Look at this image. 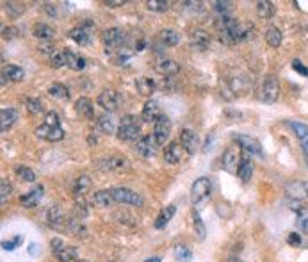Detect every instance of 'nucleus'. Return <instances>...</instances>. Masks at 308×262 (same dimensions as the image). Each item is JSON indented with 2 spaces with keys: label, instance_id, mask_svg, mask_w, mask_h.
I'll return each instance as SVG.
<instances>
[{
  "label": "nucleus",
  "instance_id": "c9c22d12",
  "mask_svg": "<svg viewBox=\"0 0 308 262\" xmlns=\"http://www.w3.org/2000/svg\"><path fill=\"white\" fill-rule=\"evenodd\" d=\"M266 41L269 46L273 48H278L282 45V31H280L278 27H269L266 31Z\"/></svg>",
  "mask_w": 308,
  "mask_h": 262
},
{
  "label": "nucleus",
  "instance_id": "cd10ccee",
  "mask_svg": "<svg viewBox=\"0 0 308 262\" xmlns=\"http://www.w3.org/2000/svg\"><path fill=\"white\" fill-rule=\"evenodd\" d=\"M75 111H77V114H80V116H84V118H87V120H91L94 116L93 102H91L89 98H86V96H80V98L77 100Z\"/></svg>",
  "mask_w": 308,
  "mask_h": 262
},
{
  "label": "nucleus",
  "instance_id": "f03ea898",
  "mask_svg": "<svg viewBox=\"0 0 308 262\" xmlns=\"http://www.w3.org/2000/svg\"><path fill=\"white\" fill-rule=\"evenodd\" d=\"M139 134H141V127L134 116L127 114V116L121 118V125L118 127V132H116L118 139L120 141H137L141 137Z\"/></svg>",
  "mask_w": 308,
  "mask_h": 262
},
{
  "label": "nucleus",
  "instance_id": "b1692460",
  "mask_svg": "<svg viewBox=\"0 0 308 262\" xmlns=\"http://www.w3.org/2000/svg\"><path fill=\"white\" fill-rule=\"evenodd\" d=\"M135 89H137L139 95L150 96L157 89V82L153 79H150V77H139V79L135 80Z\"/></svg>",
  "mask_w": 308,
  "mask_h": 262
},
{
  "label": "nucleus",
  "instance_id": "393cba45",
  "mask_svg": "<svg viewBox=\"0 0 308 262\" xmlns=\"http://www.w3.org/2000/svg\"><path fill=\"white\" fill-rule=\"evenodd\" d=\"M54 255H56V258L59 262H77V258H79V250H77L75 246H61L59 250L54 251Z\"/></svg>",
  "mask_w": 308,
  "mask_h": 262
},
{
  "label": "nucleus",
  "instance_id": "4d7b16f0",
  "mask_svg": "<svg viewBox=\"0 0 308 262\" xmlns=\"http://www.w3.org/2000/svg\"><path fill=\"white\" fill-rule=\"evenodd\" d=\"M290 209H292L294 213H296V214H299V216H301V214H303L304 211H306V207L303 205V201H299V200H294V201H292V207H290Z\"/></svg>",
  "mask_w": 308,
  "mask_h": 262
},
{
  "label": "nucleus",
  "instance_id": "37998d69",
  "mask_svg": "<svg viewBox=\"0 0 308 262\" xmlns=\"http://www.w3.org/2000/svg\"><path fill=\"white\" fill-rule=\"evenodd\" d=\"M50 63H52L54 68L66 66V52H64V50H56V52L50 56Z\"/></svg>",
  "mask_w": 308,
  "mask_h": 262
},
{
  "label": "nucleus",
  "instance_id": "bb28decb",
  "mask_svg": "<svg viewBox=\"0 0 308 262\" xmlns=\"http://www.w3.org/2000/svg\"><path fill=\"white\" fill-rule=\"evenodd\" d=\"M209 45H211V36L207 34L205 31H194L191 36V46H194L196 50H207Z\"/></svg>",
  "mask_w": 308,
  "mask_h": 262
},
{
  "label": "nucleus",
  "instance_id": "7c9ffc66",
  "mask_svg": "<svg viewBox=\"0 0 308 262\" xmlns=\"http://www.w3.org/2000/svg\"><path fill=\"white\" fill-rule=\"evenodd\" d=\"M275 13L276 9L273 2H269V0H260V2H256V15H259V18L269 20L275 16Z\"/></svg>",
  "mask_w": 308,
  "mask_h": 262
},
{
  "label": "nucleus",
  "instance_id": "dca6fc26",
  "mask_svg": "<svg viewBox=\"0 0 308 262\" xmlns=\"http://www.w3.org/2000/svg\"><path fill=\"white\" fill-rule=\"evenodd\" d=\"M161 103L157 102V100H148L146 103H144L143 111H141V118H143V122L146 123H155L159 120V116H161Z\"/></svg>",
  "mask_w": 308,
  "mask_h": 262
},
{
  "label": "nucleus",
  "instance_id": "5701e85b",
  "mask_svg": "<svg viewBox=\"0 0 308 262\" xmlns=\"http://www.w3.org/2000/svg\"><path fill=\"white\" fill-rule=\"evenodd\" d=\"M32 36L41 39V41H48V39L56 38V29L50 27L48 23H36V25L32 27Z\"/></svg>",
  "mask_w": 308,
  "mask_h": 262
},
{
  "label": "nucleus",
  "instance_id": "4c0bfd02",
  "mask_svg": "<svg viewBox=\"0 0 308 262\" xmlns=\"http://www.w3.org/2000/svg\"><path fill=\"white\" fill-rule=\"evenodd\" d=\"M4 75L8 77V79H11L13 82H20V80H23V77H25V72H23V68H20V66L9 65L8 68L4 70Z\"/></svg>",
  "mask_w": 308,
  "mask_h": 262
},
{
  "label": "nucleus",
  "instance_id": "f704fd0d",
  "mask_svg": "<svg viewBox=\"0 0 308 262\" xmlns=\"http://www.w3.org/2000/svg\"><path fill=\"white\" fill-rule=\"evenodd\" d=\"M251 175H253V163L249 159H246V157H242L241 164H239V170H237V177L242 182H248L251 179Z\"/></svg>",
  "mask_w": 308,
  "mask_h": 262
},
{
  "label": "nucleus",
  "instance_id": "c85d7f7f",
  "mask_svg": "<svg viewBox=\"0 0 308 262\" xmlns=\"http://www.w3.org/2000/svg\"><path fill=\"white\" fill-rule=\"evenodd\" d=\"M175 213H177V207L175 205L164 207V209L161 211V214L157 216V220H155V228H157V230H162V228L168 227V223L171 221V218L175 216Z\"/></svg>",
  "mask_w": 308,
  "mask_h": 262
},
{
  "label": "nucleus",
  "instance_id": "58836bf2",
  "mask_svg": "<svg viewBox=\"0 0 308 262\" xmlns=\"http://www.w3.org/2000/svg\"><path fill=\"white\" fill-rule=\"evenodd\" d=\"M4 8H6V13L9 16H13V18H18L20 15L25 13V4H22V2H6Z\"/></svg>",
  "mask_w": 308,
  "mask_h": 262
},
{
  "label": "nucleus",
  "instance_id": "de8ad7c7",
  "mask_svg": "<svg viewBox=\"0 0 308 262\" xmlns=\"http://www.w3.org/2000/svg\"><path fill=\"white\" fill-rule=\"evenodd\" d=\"M175 255H177V260L178 262H191L192 258V251L189 250L187 246H177V250H175Z\"/></svg>",
  "mask_w": 308,
  "mask_h": 262
},
{
  "label": "nucleus",
  "instance_id": "6e6552de",
  "mask_svg": "<svg viewBox=\"0 0 308 262\" xmlns=\"http://www.w3.org/2000/svg\"><path fill=\"white\" fill-rule=\"evenodd\" d=\"M113 196L114 201H120V203H127V205H134V207H143L144 200L139 193L128 189V187H114L113 189Z\"/></svg>",
  "mask_w": 308,
  "mask_h": 262
},
{
  "label": "nucleus",
  "instance_id": "a19ab883",
  "mask_svg": "<svg viewBox=\"0 0 308 262\" xmlns=\"http://www.w3.org/2000/svg\"><path fill=\"white\" fill-rule=\"evenodd\" d=\"M15 173L18 175L22 180H25V182H36V173L27 166H20V164L15 166Z\"/></svg>",
  "mask_w": 308,
  "mask_h": 262
},
{
  "label": "nucleus",
  "instance_id": "3c124183",
  "mask_svg": "<svg viewBox=\"0 0 308 262\" xmlns=\"http://www.w3.org/2000/svg\"><path fill=\"white\" fill-rule=\"evenodd\" d=\"M22 243H23V236H15L11 241H4V243H2V248H4L6 251H13V250H16Z\"/></svg>",
  "mask_w": 308,
  "mask_h": 262
},
{
  "label": "nucleus",
  "instance_id": "a878e982",
  "mask_svg": "<svg viewBox=\"0 0 308 262\" xmlns=\"http://www.w3.org/2000/svg\"><path fill=\"white\" fill-rule=\"evenodd\" d=\"M66 52V66L73 72H82L86 68V59L79 54L72 52V50H64Z\"/></svg>",
  "mask_w": 308,
  "mask_h": 262
},
{
  "label": "nucleus",
  "instance_id": "49530a36",
  "mask_svg": "<svg viewBox=\"0 0 308 262\" xmlns=\"http://www.w3.org/2000/svg\"><path fill=\"white\" fill-rule=\"evenodd\" d=\"M146 8L150 9V11H155V13H166L169 9V2H162V0H148Z\"/></svg>",
  "mask_w": 308,
  "mask_h": 262
},
{
  "label": "nucleus",
  "instance_id": "39448f33",
  "mask_svg": "<svg viewBox=\"0 0 308 262\" xmlns=\"http://www.w3.org/2000/svg\"><path fill=\"white\" fill-rule=\"evenodd\" d=\"M101 41H104V46H106V52H113V50H118L125 45L127 36H125V31L120 29V27H111V29L104 31Z\"/></svg>",
  "mask_w": 308,
  "mask_h": 262
},
{
  "label": "nucleus",
  "instance_id": "4be33fe9",
  "mask_svg": "<svg viewBox=\"0 0 308 262\" xmlns=\"http://www.w3.org/2000/svg\"><path fill=\"white\" fill-rule=\"evenodd\" d=\"M16 120H18V113L13 107H4L0 111V129H2V132H8L15 125Z\"/></svg>",
  "mask_w": 308,
  "mask_h": 262
},
{
  "label": "nucleus",
  "instance_id": "680f3d73",
  "mask_svg": "<svg viewBox=\"0 0 308 262\" xmlns=\"http://www.w3.org/2000/svg\"><path fill=\"white\" fill-rule=\"evenodd\" d=\"M38 253V246H36V244H30L29 246V255H36Z\"/></svg>",
  "mask_w": 308,
  "mask_h": 262
},
{
  "label": "nucleus",
  "instance_id": "338daca9",
  "mask_svg": "<svg viewBox=\"0 0 308 262\" xmlns=\"http://www.w3.org/2000/svg\"><path fill=\"white\" fill-rule=\"evenodd\" d=\"M77 262H87V260H77Z\"/></svg>",
  "mask_w": 308,
  "mask_h": 262
},
{
  "label": "nucleus",
  "instance_id": "7ed1b4c3",
  "mask_svg": "<svg viewBox=\"0 0 308 262\" xmlns=\"http://www.w3.org/2000/svg\"><path fill=\"white\" fill-rule=\"evenodd\" d=\"M212 193V182L209 177H199L194 180L191 187V201L196 207H199L203 201H207Z\"/></svg>",
  "mask_w": 308,
  "mask_h": 262
},
{
  "label": "nucleus",
  "instance_id": "bf43d9fd",
  "mask_svg": "<svg viewBox=\"0 0 308 262\" xmlns=\"http://www.w3.org/2000/svg\"><path fill=\"white\" fill-rule=\"evenodd\" d=\"M125 4V0H107L106 6H109V8H120V6Z\"/></svg>",
  "mask_w": 308,
  "mask_h": 262
},
{
  "label": "nucleus",
  "instance_id": "c03bdc74",
  "mask_svg": "<svg viewBox=\"0 0 308 262\" xmlns=\"http://www.w3.org/2000/svg\"><path fill=\"white\" fill-rule=\"evenodd\" d=\"M192 223H194V228L196 232H198V237L199 239H203L205 237V234H207V230H205V225H203V220L199 218L198 211H192Z\"/></svg>",
  "mask_w": 308,
  "mask_h": 262
},
{
  "label": "nucleus",
  "instance_id": "1a4fd4ad",
  "mask_svg": "<svg viewBox=\"0 0 308 262\" xmlns=\"http://www.w3.org/2000/svg\"><path fill=\"white\" fill-rule=\"evenodd\" d=\"M233 141H235L239 146H241L242 152L249 153V155H255V157H264V152H262V144L251 136H244V134H235L233 136Z\"/></svg>",
  "mask_w": 308,
  "mask_h": 262
},
{
  "label": "nucleus",
  "instance_id": "c756f323",
  "mask_svg": "<svg viewBox=\"0 0 308 262\" xmlns=\"http://www.w3.org/2000/svg\"><path fill=\"white\" fill-rule=\"evenodd\" d=\"M113 201H114L113 189H101L93 194V203L96 207H109L113 205Z\"/></svg>",
  "mask_w": 308,
  "mask_h": 262
},
{
  "label": "nucleus",
  "instance_id": "ea45409f",
  "mask_svg": "<svg viewBox=\"0 0 308 262\" xmlns=\"http://www.w3.org/2000/svg\"><path fill=\"white\" fill-rule=\"evenodd\" d=\"M289 127L294 130V134H296L299 141H303V139H306V137H308V125H306V123L294 122V120H292V122H289Z\"/></svg>",
  "mask_w": 308,
  "mask_h": 262
},
{
  "label": "nucleus",
  "instance_id": "4468645a",
  "mask_svg": "<svg viewBox=\"0 0 308 262\" xmlns=\"http://www.w3.org/2000/svg\"><path fill=\"white\" fill-rule=\"evenodd\" d=\"M241 159H242V157L239 155V150L226 148L225 153H223V159H221L223 170L228 171V173H237V170H239V164H241Z\"/></svg>",
  "mask_w": 308,
  "mask_h": 262
},
{
  "label": "nucleus",
  "instance_id": "13d9d810",
  "mask_svg": "<svg viewBox=\"0 0 308 262\" xmlns=\"http://www.w3.org/2000/svg\"><path fill=\"white\" fill-rule=\"evenodd\" d=\"M45 11H46V15H50V16H57L56 4H45Z\"/></svg>",
  "mask_w": 308,
  "mask_h": 262
},
{
  "label": "nucleus",
  "instance_id": "09e8293b",
  "mask_svg": "<svg viewBox=\"0 0 308 262\" xmlns=\"http://www.w3.org/2000/svg\"><path fill=\"white\" fill-rule=\"evenodd\" d=\"M214 6V11L219 15H232V9H233V4L232 2H212Z\"/></svg>",
  "mask_w": 308,
  "mask_h": 262
},
{
  "label": "nucleus",
  "instance_id": "a18cd8bd",
  "mask_svg": "<svg viewBox=\"0 0 308 262\" xmlns=\"http://www.w3.org/2000/svg\"><path fill=\"white\" fill-rule=\"evenodd\" d=\"M25 106H27V111H29L30 114H41L43 113V103L39 98H27Z\"/></svg>",
  "mask_w": 308,
  "mask_h": 262
},
{
  "label": "nucleus",
  "instance_id": "052dcab7",
  "mask_svg": "<svg viewBox=\"0 0 308 262\" xmlns=\"http://www.w3.org/2000/svg\"><path fill=\"white\" fill-rule=\"evenodd\" d=\"M299 227L308 234V218H301V220H299Z\"/></svg>",
  "mask_w": 308,
  "mask_h": 262
},
{
  "label": "nucleus",
  "instance_id": "79ce46f5",
  "mask_svg": "<svg viewBox=\"0 0 308 262\" xmlns=\"http://www.w3.org/2000/svg\"><path fill=\"white\" fill-rule=\"evenodd\" d=\"M68 228H70V230H72L77 237H79V236H80V237H84V236H86V234H87L86 227H84V225H82L80 218H79V220H77V218H73V220L68 221Z\"/></svg>",
  "mask_w": 308,
  "mask_h": 262
},
{
  "label": "nucleus",
  "instance_id": "0eeeda50",
  "mask_svg": "<svg viewBox=\"0 0 308 262\" xmlns=\"http://www.w3.org/2000/svg\"><path fill=\"white\" fill-rule=\"evenodd\" d=\"M96 168L101 171H125L130 168V163L123 155H106L96 161Z\"/></svg>",
  "mask_w": 308,
  "mask_h": 262
},
{
  "label": "nucleus",
  "instance_id": "603ef678",
  "mask_svg": "<svg viewBox=\"0 0 308 262\" xmlns=\"http://www.w3.org/2000/svg\"><path fill=\"white\" fill-rule=\"evenodd\" d=\"M18 34H20V32H18V29H16V27H11V25L2 27V38H4V39H15Z\"/></svg>",
  "mask_w": 308,
  "mask_h": 262
},
{
  "label": "nucleus",
  "instance_id": "423d86ee",
  "mask_svg": "<svg viewBox=\"0 0 308 262\" xmlns=\"http://www.w3.org/2000/svg\"><path fill=\"white\" fill-rule=\"evenodd\" d=\"M280 96V84L275 75H269L264 79L262 87H260L259 98L266 103H275Z\"/></svg>",
  "mask_w": 308,
  "mask_h": 262
},
{
  "label": "nucleus",
  "instance_id": "f8f14e48",
  "mask_svg": "<svg viewBox=\"0 0 308 262\" xmlns=\"http://www.w3.org/2000/svg\"><path fill=\"white\" fill-rule=\"evenodd\" d=\"M36 136L41 137V139L45 141H50V143H57V141L64 139V136H66V132H64L63 127H48L43 123L41 127H38L36 129Z\"/></svg>",
  "mask_w": 308,
  "mask_h": 262
},
{
  "label": "nucleus",
  "instance_id": "e433bc0d",
  "mask_svg": "<svg viewBox=\"0 0 308 262\" xmlns=\"http://www.w3.org/2000/svg\"><path fill=\"white\" fill-rule=\"evenodd\" d=\"M48 95L54 96V98H59V100H68L70 98V91H68V87L64 86V84H52V86L48 87Z\"/></svg>",
  "mask_w": 308,
  "mask_h": 262
},
{
  "label": "nucleus",
  "instance_id": "69168bd1",
  "mask_svg": "<svg viewBox=\"0 0 308 262\" xmlns=\"http://www.w3.org/2000/svg\"><path fill=\"white\" fill-rule=\"evenodd\" d=\"M232 262H242V260H232Z\"/></svg>",
  "mask_w": 308,
  "mask_h": 262
},
{
  "label": "nucleus",
  "instance_id": "412c9836",
  "mask_svg": "<svg viewBox=\"0 0 308 262\" xmlns=\"http://www.w3.org/2000/svg\"><path fill=\"white\" fill-rule=\"evenodd\" d=\"M155 70H157L161 75H166V77H175L178 72H180V65L173 59H161L157 61L155 65Z\"/></svg>",
  "mask_w": 308,
  "mask_h": 262
},
{
  "label": "nucleus",
  "instance_id": "473e14b6",
  "mask_svg": "<svg viewBox=\"0 0 308 262\" xmlns=\"http://www.w3.org/2000/svg\"><path fill=\"white\" fill-rule=\"evenodd\" d=\"M159 39L164 43L166 46H175L180 43V34L173 29H164V31L159 32Z\"/></svg>",
  "mask_w": 308,
  "mask_h": 262
},
{
  "label": "nucleus",
  "instance_id": "2f4dec72",
  "mask_svg": "<svg viewBox=\"0 0 308 262\" xmlns=\"http://www.w3.org/2000/svg\"><path fill=\"white\" fill-rule=\"evenodd\" d=\"M96 125H98V129H100L104 134H107V136L118 132V130H116V123H114V120L111 118L109 114H101L100 118H98Z\"/></svg>",
  "mask_w": 308,
  "mask_h": 262
},
{
  "label": "nucleus",
  "instance_id": "f3484780",
  "mask_svg": "<svg viewBox=\"0 0 308 262\" xmlns=\"http://www.w3.org/2000/svg\"><path fill=\"white\" fill-rule=\"evenodd\" d=\"M43 186H36L34 189H30L29 193H25L23 196H20V203H22L25 209H32L39 203V200L43 198Z\"/></svg>",
  "mask_w": 308,
  "mask_h": 262
},
{
  "label": "nucleus",
  "instance_id": "2eb2a0df",
  "mask_svg": "<svg viewBox=\"0 0 308 262\" xmlns=\"http://www.w3.org/2000/svg\"><path fill=\"white\" fill-rule=\"evenodd\" d=\"M180 144L187 153H194L198 150V136L192 129H182Z\"/></svg>",
  "mask_w": 308,
  "mask_h": 262
},
{
  "label": "nucleus",
  "instance_id": "e2e57ef3",
  "mask_svg": "<svg viewBox=\"0 0 308 262\" xmlns=\"http://www.w3.org/2000/svg\"><path fill=\"white\" fill-rule=\"evenodd\" d=\"M301 146H303L304 153H306V155H308V137H306V139H303V141H301Z\"/></svg>",
  "mask_w": 308,
  "mask_h": 262
},
{
  "label": "nucleus",
  "instance_id": "9b49d317",
  "mask_svg": "<svg viewBox=\"0 0 308 262\" xmlns=\"http://www.w3.org/2000/svg\"><path fill=\"white\" fill-rule=\"evenodd\" d=\"M169 136H171V120L166 114H161L157 122L153 123V137L159 146H162L164 143H168Z\"/></svg>",
  "mask_w": 308,
  "mask_h": 262
},
{
  "label": "nucleus",
  "instance_id": "a211bd4d",
  "mask_svg": "<svg viewBox=\"0 0 308 262\" xmlns=\"http://www.w3.org/2000/svg\"><path fill=\"white\" fill-rule=\"evenodd\" d=\"M285 193L289 194L292 200H303V198L308 196V184L304 182H297V180H294V182H287L285 184Z\"/></svg>",
  "mask_w": 308,
  "mask_h": 262
},
{
  "label": "nucleus",
  "instance_id": "6ab92c4d",
  "mask_svg": "<svg viewBox=\"0 0 308 262\" xmlns=\"http://www.w3.org/2000/svg\"><path fill=\"white\" fill-rule=\"evenodd\" d=\"M46 223H48V227L56 228V230H63L64 228L66 221H64V214L59 205H52L48 209V213H46Z\"/></svg>",
  "mask_w": 308,
  "mask_h": 262
},
{
  "label": "nucleus",
  "instance_id": "0e129e2a",
  "mask_svg": "<svg viewBox=\"0 0 308 262\" xmlns=\"http://www.w3.org/2000/svg\"><path fill=\"white\" fill-rule=\"evenodd\" d=\"M144 262H161V257H151V258H146Z\"/></svg>",
  "mask_w": 308,
  "mask_h": 262
},
{
  "label": "nucleus",
  "instance_id": "72a5a7b5",
  "mask_svg": "<svg viewBox=\"0 0 308 262\" xmlns=\"http://www.w3.org/2000/svg\"><path fill=\"white\" fill-rule=\"evenodd\" d=\"M91 184L93 182H91V179L87 175H80L79 179L75 180V184H73V193H75V196H84L91 189Z\"/></svg>",
  "mask_w": 308,
  "mask_h": 262
},
{
  "label": "nucleus",
  "instance_id": "8fccbe9b",
  "mask_svg": "<svg viewBox=\"0 0 308 262\" xmlns=\"http://www.w3.org/2000/svg\"><path fill=\"white\" fill-rule=\"evenodd\" d=\"M11 191H13V187H11V184H9L8 180H6V179L0 180V201H2V203H6V200L9 198Z\"/></svg>",
  "mask_w": 308,
  "mask_h": 262
},
{
  "label": "nucleus",
  "instance_id": "20e7f679",
  "mask_svg": "<svg viewBox=\"0 0 308 262\" xmlns=\"http://www.w3.org/2000/svg\"><path fill=\"white\" fill-rule=\"evenodd\" d=\"M93 34H94V23L91 20H84L79 27H75V29H72V31L68 32V38L72 39V41H75L77 45L86 46L91 43Z\"/></svg>",
  "mask_w": 308,
  "mask_h": 262
},
{
  "label": "nucleus",
  "instance_id": "6e6d98bb",
  "mask_svg": "<svg viewBox=\"0 0 308 262\" xmlns=\"http://www.w3.org/2000/svg\"><path fill=\"white\" fill-rule=\"evenodd\" d=\"M287 243L290 244V246H301V243H303V241H301V236L299 234H296V232H290L289 234V237H287Z\"/></svg>",
  "mask_w": 308,
  "mask_h": 262
},
{
  "label": "nucleus",
  "instance_id": "864d4df0",
  "mask_svg": "<svg viewBox=\"0 0 308 262\" xmlns=\"http://www.w3.org/2000/svg\"><path fill=\"white\" fill-rule=\"evenodd\" d=\"M45 125H48V127H59V125H61L57 113H54V111L46 113V116H45Z\"/></svg>",
  "mask_w": 308,
  "mask_h": 262
},
{
  "label": "nucleus",
  "instance_id": "f257e3e1",
  "mask_svg": "<svg viewBox=\"0 0 308 262\" xmlns=\"http://www.w3.org/2000/svg\"><path fill=\"white\" fill-rule=\"evenodd\" d=\"M253 32V25L251 23H246V22H239L228 29L225 32H219V41L225 43V45H237V43L241 41H246V39L251 36Z\"/></svg>",
  "mask_w": 308,
  "mask_h": 262
},
{
  "label": "nucleus",
  "instance_id": "9d476101",
  "mask_svg": "<svg viewBox=\"0 0 308 262\" xmlns=\"http://www.w3.org/2000/svg\"><path fill=\"white\" fill-rule=\"evenodd\" d=\"M96 102L104 111H107V113H114V111L120 107L121 96H120V93H118V91H114V89H111V87H106V89L98 95Z\"/></svg>",
  "mask_w": 308,
  "mask_h": 262
},
{
  "label": "nucleus",
  "instance_id": "5fc2aeb1",
  "mask_svg": "<svg viewBox=\"0 0 308 262\" xmlns=\"http://www.w3.org/2000/svg\"><path fill=\"white\" fill-rule=\"evenodd\" d=\"M290 66H292L294 72H297V73H299V75L308 77V66H304L303 63L299 61V59H294L292 65H290Z\"/></svg>",
  "mask_w": 308,
  "mask_h": 262
},
{
  "label": "nucleus",
  "instance_id": "aec40b11",
  "mask_svg": "<svg viewBox=\"0 0 308 262\" xmlns=\"http://www.w3.org/2000/svg\"><path fill=\"white\" fill-rule=\"evenodd\" d=\"M182 144L173 141V143H168L164 148V161L168 164H178L182 159Z\"/></svg>",
  "mask_w": 308,
  "mask_h": 262
},
{
  "label": "nucleus",
  "instance_id": "ddd939ff",
  "mask_svg": "<svg viewBox=\"0 0 308 262\" xmlns=\"http://www.w3.org/2000/svg\"><path fill=\"white\" fill-rule=\"evenodd\" d=\"M159 144L155 141L153 134H148V136H141L139 139L135 141V152L139 153L143 157H151L155 153V148H157Z\"/></svg>",
  "mask_w": 308,
  "mask_h": 262
}]
</instances>
